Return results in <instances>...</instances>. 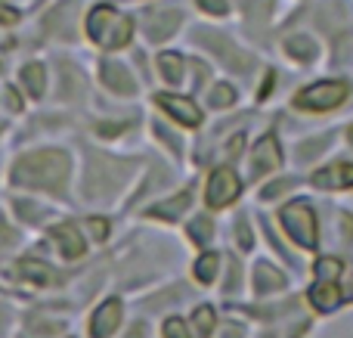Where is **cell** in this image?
I'll list each match as a JSON object with an SVG mask.
<instances>
[{"label": "cell", "mask_w": 353, "mask_h": 338, "mask_svg": "<svg viewBox=\"0 0 353 338\" xmlns=\"http://www.w3.org/2000/svg\"><path fill=\"white\" fill-rule=\"evenodd\" d=\"M68 155L47 149V152H31L22 155L12 168V180L19 186H31V190H59L68 180Z\"/></svg>", "instance_id": "6da1fadb"}, {"label": "cell", "mask_w": 353, "mask_h": 338, "mask_svg": "<svg viewBox=\"0 0 353 338\" xmlns=\"http://www.w3.org/2000/svg\"><path fill=\"white\" fill-rule=\"evenodd\" d=\"M87 31L90 37L105 50H118L130 41L134 34V22L128 16H118L112 6H97V10L87 16Z\"/></svg>", "instance_id": "7a4b0ae2"}, {"label": "cell", "mask_w": 353, "mask_h": 338, "mask_svg": "<svg viewBox=\"0 0 353 338\" xmlns=\"http://www.w3.org/2000/svg\"><path fill=\"white\" fill-rule=\"evenodd\" d=\"M350 93V87L344 81H319V84H310L294 97V106L307 112H325V109H335L338 103H344Z\"/></svg>", "instance_id": "3957f363"}, {"label": "cell", "mask_w": 353, "mask_h": 338, "mask_svg": "<svg viewBox=\"0 0 353 338\" xmlns=\"http://www.w3.org/2000/svg\"><path fill=\"white\" fill-rule=\"evenodd\" d=\"M282 223H285L288 236H292L298 246L304 248H313L316 246V215L307 202H292L282 208Z\"/></svg>", "instance_id": "277c9868"}, {"label": "cell", "mask_w": 353, "mask_h": 338, "mask_svg": "<svg viewBox=\"0 0 353 338\" xmlns=\"http://www.w3.org/2000/svg\"><path fill=\"white\" fill-rule=\"evenodd\" d=\"M242 192V183H239L236 171L232 168H217V171L211 174V180H208V205L211 208H223V205L236 202V196Z\"/></svg>", "instance_id": "5b68a950"}, {"label": "cell", "mask_w": 353, "mask_h": 338, "mask_svg": "<svg viewBox=\"0 0 353 338\" xmlns=\"http://www.w3.org/2000/svg\"><path fill=\"white\" fill-rule=\"evenodd\" d=\"M118 323H121V304L112 298V301L99 304V308L93 310V317H90V335L93 338H109L118 329Z\"/></svg>", "instance_id": "8992f818"}, {"label": "cell", "mask_w": 353, "mask_h": 338, "mask_svg": "<svg viewBox=\"0 0 353 338\" xmlns=\"http://www.w3.org/2000/svg\"><path fill=\"white\" fill-rule=\"evenodd\" d=\"M159 106L171 118H176L180 124H186V128H199V124H201V112L195 109V103H192V99H186V97H168V93H161Z\"/></svg>", "instance_id": "52a82bcc"}, {"label": "cell", "mask_w": 353, "mask_h": 338, "mask_svg": "<svg viewBox=\"0 0 353 338\" xmlns=\"http://www.w3.org/2000/svg\"><path fill=\"white\" fill-rule=\"evenodd\" d=\"M279 161H282V152H279L276 137H263V140L254 146V174L276 171V168H279Z\"/></svg>", "instance_id": "ba28073f"}, {"label": "cell", "mask_w": 353, "mask_h": 338, "mask_svg": "<svg viewBox=\"0 0 353 338\" xmlns=\"http://www.w3.org/2000/svg\"><path fill=\"white\" fill-rule=\"evenodd\" d=\"M103 81L115 93H121V97L137 93V84H134V78H130V72L124 66H118V62H103Z\"/></svg>", "instance_id": "9c48e42d"}, {"label": "cell", "mask_w": 353, "mask_h": 338, "mask_svg": "<svg viewBox=\"0 0 353 338\" xmlns=\"http://www.w3.org/2000/svg\"><path fill=\"white\" fill-rule=\"evenodd\" d=\"M176 28H180V12L176 10H161L149 19V37H152V41H165Z\"/></svg>", "instance_id": "30bf717a"}, {"label": "cell", "mask_w": 353, "mask_h": 338, "mask_svg": "<svg viewBox=\"0 0 353 338\" xmlns=\"http://www.w3.org/2000/svg\"><path fill=\"white\" fill-rule=\"evenodd\" d=\"M341 292H338V286L335 283H325V279H319L316 286L310 289V301H313V308H319V310H335L338 304H341Z\"/></svg>", "instance_id": "8fae6325"}, {"label": "cell", "mask_w": 353, "mask_h": 338, "mask_svg": "<svg viewBox=\"0 0 353 338\" xmlns=\"http://www.w3.org/2000/svg\"><path fill=\"white\" fill-rule=\"evenodd\" d=\"M53 236H56V242H59L62 255H68V258H81V255H84V239L78 236V230H74L72 223H59Z\"/></svg>", "instance_id": "7c38bea8"}, {"label": "cell", "mask_w": 353, "mask_h": 338, "mask_svg": "<svg viewBox=\"0 0 353 338\" xmlns=\"http://www.w3.org/2000/svg\"><path fill=\"white\" fill-rule=\"evenodd\" d=\"M316 186H353V165H332L325 171L313 174Z\"/></svg>", "instance_id": "4fadbf2b"}, {"label": "cell", "mask_w": 353, "mask_h": 338, "mask_svg": "<svg viewBox=\"0 0 353 338\" xmlns=\"http://www.w3.org/2000/svg\"><path fill=\"white\" fill-rule=\"evenodd\" d=\"M254 279H257V292H261V295H267V292H279L282 286H285V277L270 264H257Z\"/></svg>", "instance_id": "5bb4252c"}, {"label": "cell", "mask_w": 353, "mask_h": 338, "mask_svg": "<svg viewBox=\"0 0 353 338\" xmlns=\"http://www.w3.org/2000/svg\"><path fill=\"white\" fill-rule=\"evenodd\" d=\"M285 50L294 56V59H301V62H310L313 56H316V43H313L307 34H294V37H288V41H285Z\"/></svg>", "instance_id": "9a60e30c"}, {"label": "cell", "mask_w": 353, "mask_h": 338, "mask_svg": "<svg viewBox=\"0 0 353 338\" xmlns=\"http://www.w3.org/2000/svg\"><path fill=\"white\" fill-rule=\"evenodd\" d=\"M19 273H22V277H28L31 283H37V286H50V283H53V270H50L47 264H41V261H22V264H19Z\"/></svg>", "instance_id": "2e32d148"}, {"label": "cell", "mask_w": 353, "mask_h": 338, "mask_svg": "<svg viewBox=\"0 0 353 338\" xmlns=\"http://www.w3.org/2000/svg\"><path fill=\"white\" fill-rule=\"evenodd\" d=\"M159 68H161V74L168 78V84H180V78H183V59L176 53H161L159 56Z\"/></svg>", "instance_id": "e0dca14e"}, {"label": "cell", "mask_w": 353, "mask_h": 338, "mask_svg": "<svg viewBox=\"0 0 353 338\" xmlns=\"http://www.w3.org/2000/svg\"><path fill=\"white\" fill-rule=\"evenodd\" d=\"M22 81L28 84L31 97H43V81H47V74H43V66H37V62L25 66L22 68Z\"/></svg>", "instance_id": "ac0fdd59"}, {"label": "cell", "mask_w": 353, "mask_h": 338, "mask_svg": "<svg viewBox=\"0 0 353 338\" xmlns=\"http://www.w3.org/2000/svg\"><path fill=\"white\" fill-rule=\"evenodd\" d=\"M217 267H220V255H201V258L195 261V279L208 286L217 277Z\"/></svg>", "instance_id": "d6986e66"}, {"label": "cell", "mask_w": 353, "mask_h": 338, "mask_svg": "<svg viewBox=\"0 0 353 338\" xmlns=\"http://www.w3.org/2000/svg\"><path fill=\"white\" fill-rule=\"evenodd\" d=\"M186 205H189V192H180V196L171 199V202H165V205H155V208L149 211V215H152V217H168V221H174V217L180 215V211L186 208Z\"/></svg>", "instance_id": "ffe728a7"}, {"label": "cell", "mask_w": 353, "mask_h": 338, "mask_svg": "<svg viewBox=\"0 0 353 338\" xmlns=\"http://www.w3.org/2000/svg\"><path fill=\"white\" fill-rule=\"evenodd\" d=\"M214 323H217V314H214V308H199L192 314V326L195 332H199L201 338H208L214 332Z\"/></svg>", "instance_id": "44dd1931"}, {"label": "cell", "mask_w": 353, "mask_h": 338, "mask_svg": "<svg viewBox=\"0 0 353 338\" xmlns=\"http://www.w3.org/2000/svg\"><path fill=\"white\" fill-rule=\"evenodd\" d=\"M316 277L325 279V283H335V279L341 277V261H338V258H323V261H316Z\"/></svg>", "instance_id": "7402d4cb"}, {"label": "cell", "mask_w": 353, "mask_h": 338, "mask_svg": "<svg viewBox=\"0 0 353 338\" xmlns=\"http://www.w3.org/2000/svg\"><path fill=\"white\" fill-rule=\"evenodd\" d=\"M189 239L199 242V246H205V242L211 239V221H208V217H195L192 227H189Z\"/></svg>", "instance_id": "603a6c76"}, {"label": "cell", "mask_w": 353, "mask_h": 338, "mask_svg": "<svg viewBox=\"0 0 353 338\" xmlns=\"http://www.w3.org/2000/svg\"><path fill=\"white\" fill-rule=\"evenodd\" d=\"M232 99H236V90H232L230 84H217L211 90V106H217V109H226V106H232Z\"/></svg>", "instance_id": "cb8c5ba5"}, {"label": "cell", "mask_w": 353, "mask_h": 338, "mask_svg": "<svg viewBox=\"0 0 353 338\" xmlns=\"http://www.w3.org/2000/svg\"><path fill=\"white\" fill-rule=\"evenodd\" d=\"M165 338H192L189 335V326L183 320H176V317H171V320L165 323Z\"/></svg>", "instance_id": "d4e9b609"}, {"label": "cell", "mask_w": 353, "mask_h": 338, "mask_svg": "<svg viewBox=\"0 0 353 338\" xmlns=\"http://www.w3.org/2000/svg\"><path fill=\"white\" fill-rule=\"evenodd\" d=\"M87 230H90L97 239H105V233H109V223H105L103 217H90V221H87Z\"/></svg>", "instance_id": "484cf974"}, {"label": "cell", "mask_w": 353, "mask_h": 338, "mask_svg": "<svg viewBox=\"0 0 353 338\" xmlns=\"http://www.w3.org/2000/svg\"><path fill=\"white\" fill-rule=\"evenodd\" d=\"M199 6L205 12H211V16H223L226 12V0H199Z\"/></svg>", "instance_id": "4316f807"}, {"label": "cell", "mask_w": 353, "mask_h": 338, "mask_svg": "<svg viewBox=\"0 0 353 338\" xmlns=\"http://www.w3.org/2000/svg\"><path fill=\"white\" fill-rule=\"evenodd\" d=\"M242 6L248 10V16H261V12H267L270 0H242Z\"/></svg>", "instance_id": "83f0119b"}, {"label": "cell", "mask_w": 353, "mask_h": 338, "mask_svg": "<svg viewBox=\"0 0 353 338\" xmlns=\"http://www.w3.org/2000/svg\"><path fill=\"white\" fill-rule=\"evenodd\" d=\"M288 186H292V180H279L276 186H267V190H263L261 196H263V199H273V196H279V192H285Z\"/></svg>", "instance_id": "f1b7e54d"}, {"label": "cell", "mask_w": 353, "mask_h": 338, "mask_svg": "<svg viewBox=\"0 0 353 338\" xmlns=\"http://www.w3.org/2000/svg\"><path fill=\"white\" fill-rule=\"evenodd\" d=\"M239 246L242 248H251V236H248V223H239Z\"/></svg>", "instance_id": "f546056e"}, {"label": "cell", "mask_w": 353, "mask_h": 338, "mask_svg": "<svg viewBox=\"0 0 353 338\" xmlns=\"http://www.w3.org/2000/svg\"><path fill=\"white\" fill-rule=\"evenodd\" d=\"M16 12H12L10 10V6H6V3H0V22H3V25H12V22H16Z\"/></svg>", "instance_id": "4dcf8cb0"}, {"label": "cell", "mask_w": 353, "mask_h": 338, "mask_svg": "<svg viewBox=\"0 0 353 338\" xmlns=\"http://www.w3.org/2000/svg\"><path fill=\"white\" fill-rule=\"evenodd\" d=\"M6 99H10V106H12V109H22V99L16 97V90H10V93H6Z\"/></svg>", "instance_id": "1f68e13d"}, {"label": "cell", "mask_w": 353, "mask_h": 338, "mask_svg": "<svg viewBox=\"0 0 353 338\" xmlns=\"http://www.w3.org/2000/svg\"><path fill=\"white\" fill-rule=\"evenodd\" d=\"M143 332H146V329H143V326H137V329H134V335H130V338H143Z\"/></svg>", "instance_id": "d6a6232c"}, {"label": "cell", "mask_w": 353, "mask_h": 338, "mask_svg": "<svg viewBox=\"0 0 353 338\" xmlns=\"http://www.w3.org/2000/svg\"><path fill=\"white\" fill-rule=\"evenodd\" d=\"M344 298H353V279H350V286H347V292H344Z\"/></svg>", "instance_id": "836d02e7"}, {"label": "cell", "mask_w": 353, "mask_h": 338, "mask_svg": "<svg viewBox=\"0 0 353 338\" xmlns=\"http://www.w3.org/2000/svg\"><path fill=\"white\" fill-rule=\"evenodd\" d=\"M350 143H353V128H350Z\"/></svg>", "instance_id": "e575fe53"}]
</instances>
